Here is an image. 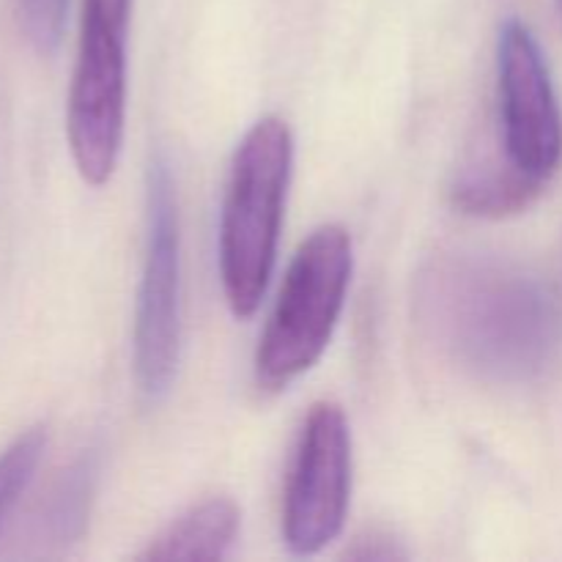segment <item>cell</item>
Wrapping results in <instances>:
<instances>
[{
    "mask_svg": "<svg viewBox=\"0 0 562 562\" xmlns=\"http://www.w3.org/2000/svg\"><path fill=\"white\" fill-rule=\"evenodd\" d=\"M130 11L132 0H82L66 137L77 173L91 187L108 184L124 143Z\"/></svg>",
    "mask_w": 562,
    "mask_h": 562,
    "instance_id": "cell-4",
    "label": "cell"
},
{
    "mask_svg": "<svg viewBox=\"0 0 562 562\" xmlns=\"http://www.w3.org/2000/svg\"><path fill=\"white\" fill-rule=\"evenodd\" d=\"M294 137L278 115L256 121L231 162L220 217V278L234 316L250 318L278 261Z\"/></svg>",
    "mask_w": 562,
    "mask_h": 562,
    "instance_id": "cell-2",
    "label": "cell"
},
{
    "mask_svg": "<svg viewBox=\"0 0 562 562\" xmlns=\"http://www.w3.org/2000/svg\"><path fill=\"white\" fill-rule=\"evenodd\" d=\"M71 0H16V22L25 42L38 55L58 49Z\"/></svg>",
    "mask_w": 562,
    "mask_h": 562,
    "instance_id": "cell-12",
    "label": "cell"
},
{
    "mask_svg": "<svg viewBox=\"0 0 562 562\" xmlns=\"http://www.w3.org/2000/svg\"><path fill=\"white\" fill-rule=\"evenodd\" d=\"M351 269V236L340 225H322L302 241L258 344V387L280 393L322 360L344 313Z\"/></svg>",
    "mask_w": 562,
    "mask_h": 562,
    "instance_id": "cell-3",
    "label": "cell"
},
{
    "mask_svg": "<svg viewBox=\"0 0 562 562\" xmlns=\"http://www.w3.org/2000/svg\"><path fill=\"white\" fill-rule=\"evenodd\" d=\"M497 66L505 162L547 187L562 162V113L541 44L525 22H505Z\"/></svg>",
    "mask_w": 562,
    "mask_h": 562,
    "instance_id": "cell-7",
    "label": "cell"
},
{
    "mask_svg": "<svg viewBox=\"0 0 562 562\" xmlns=\"http://www.w3.org/2000/svg\"><path fill=\"white\" fill-rule=\"evenodd\" d=\"M543 187L521 176L519 170L510 168H470L456 179L453 203L459 212L472 214V217H510V214L525 212L527 206L536 203L541 195Z\"/></svg>",
    "mask_w": 562,
    "mask_h": 562,
    "instance_id": "cell-9",
    "label": "cell"
},
{
    "mask_svg": "<svg viewBox=\"0 0 562 562\" xmlns=\"http://www.w3.org/2000/svg\"><path fill=\"white\" fill-rule=\"evenodd\" d=\"M558 11H560V20H562V0H558Z\"/></svg>",
    "mask_w": 562,
    "mask_h": 562,
    "instance_id": "cell-14",
    "label": "cell"
},
{
    "mask_svg": "<svg viewBox=\"0 0 562 562\" xmlns=\"http://www.w3.org/2000/svg\"><path fill=\"white\" fill-rule=\"evenodd\" d=\"M351 494V434L338 404H316L302 426L283 499V541L300 558L344 530Z\"/></svg>",
    "mask_w": 562,
    "mask_h": 562,
    "instance_id": "cell-6",
    "label": "cell"
},
{
    "mask_svg": "<svg viewBox=\"0 0 562 562\" xmlns=\"http://www.w3.org/2000/svg\"><path fill=\"white\" fill-rule=\"evenodd\" d=\"M181 351V231L176 181L157 154L148 168V239L135 313V379L146 401L170 393Z\"/></svg>",
    "mask_w": 562,
    "mask_h": 562,
    "instance_id": "cell-5",
    "label": "cell"
},
{
    "mask_svg": "<svg viewBox=\"0 0 562 562\" xmlns=\"http://www.w3.org/2000/svg\"><path fill=\"white\" fill-rule=\"evenodd\" d=\"M91 488H93L91 461H80V464H75L69 472H66L58 492H55L53 505H49V514H47L49 536L58 538V541H71V538L80 536L82 525H86Z\"/></svg>",
    "mask_w": 562,
    "mask_h": 562,
    "instance_id": "cell-11",
    "label": "cell"
},
{
    "mask_svg": "<svg viewBox=\"0 0 562 562\" xmlns=\"http://www.w3.org/2000/svg\"><path fill=\"white\" fill-rule=\"evenodd\" d=\"M239 532V508L228 497H212L192 505L165 527L137 560H223Z\"/></svg>",
    "mask_w": 562,
    "mask_h": 562,
    "instance_id": "cell-8",
    "label": "cell"
},
{
    "mask_svg": "<svg viewBox=\"0 0 562 562\" xmlns=\"http://www.w3.org/2000/svg\"><path fill=\"white\" fill-rule=\"evenodd\" d=\"M47 448V428L31 426L0 453V525L31 486Z\"/></svg>",
    "mask_w": 562,
    "mask_h": 562,
    "instance_id": "cell-10",
    "label": "cell"
},
{
    "mask_svg": "<svg viewBox=\"0 0 562 562\" xmlns=\"http://www.w3.org/2000/svg\"><path fill=\"white\" fill-rule=\"evenodd\" d=\"M417 302L437 344L483 382H536L562 349L558 294L514 261L467 252L439 258L423 272Z\"/></svg>",
    "mask_w": 562,
    "mask_h": 562,
    "instance_id": "cell-1",
    "label": "cell"
},
{
    "mask_svg": "<svg viewBox=\"0 0 562 562\" xmlns=\"http://www.w3.org/2000/svg\"><path fill=\"white\" fill-rule=\"evenodd\" d=\"M351 560H379V562H390V560H401L406 558L404 549L395 547V541L390 536H382V532H371V536L360 538L357 547L349 552Z\"/></svg>",
    "mask_w": 562,
    "mask_h": 562,
    "instance_id": "cell-13",
    "label": "cell"
}]
</instances>
